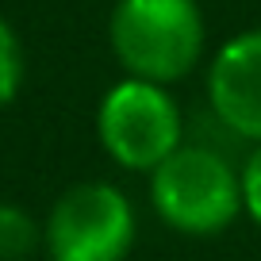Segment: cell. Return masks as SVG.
<instances>
[{"mask_svg": "<svg viewBox=\"0 0 261 261\" xmlns=\"http://www.w3.org/2000/svg\"><path fill=\"white\" fill-rule=\"evenodd\" d=\"M108 42L127 77L173 85L204 58V12L196 0H115Z\"/></svg>", "mask_w": 261, "mask_h": 261, "instance_id": "obj_1", "label": "cell"}, {"mask_svg": "<svg viewBox=\"0 0 261 261\" xmlns=\"http://www.w3.org/2000/svg\"><path fill=\"white\" fill-rule=\"evenodd\" d=\"M150 204L158 219L180 234H219L242 215V173L219 146L180 142L150 169Z\"/></svg>", "mask_w": 261, "mask_h": 261, "instance_id": "obj_2", "label": "cell"}, {"mask_svg": "<svg viewBox=\"0 0 261 261\" xmlns=\"http://www.w3.org/2000/svg\"><path fill=\"white\" fill-rule=\"evenodd\" d=\"M96 135L115 165L150 173L185 142V115L165 85L123 77L96 108Z\"/></svg>", "mask_w": 261, "mask_h": 261, "instance_id": "obj_3", "label": "cell"}, {"mask_svg": "<svg viewBox=\"0 0 261 261\" xmlns=\"http://www.w3.org/2000/svg\"><path fill=\"white\" fill-rule=\"evenodd\" d=\"M135 246V207L108 180L69 185L42 223L50 261H123Z\"/></svg>", "mask_w": 261, "mask_h": 261, "instance_id": "obj_4", "label": "cell"}, {"mask_svg": "<svg viewBox=\"0 0 261 261\" xmlns=\"http://www.w3.org/2000/svg\"><path fill=\"white\" fill-rule=\"evenodd\" d=\"M207 108L238 142H261V31H242L215 50Z\"/></svg>", "mask_w": 261, "mask_h": 261, "instance_id": "obj_5", "label": "cell"}, {"mask_svg": "<svg viewBox=\"0 0 261 261\" xmlns=\"http://www.w3.org/2000/svg\"><path fill=\"white\" fill-rule=\"evenodd\" d=\"M42 246V227L19 204L0 200V261H27Z\"/></svg>", "mask_w": 261, "mask_h": 261, "instance_id": "obj_6", "label": "cell"}, {"mask_svg": "<svg viewBox=\"0 0 261 261\" xmlns=\"http://www.w3.org/2000/svg\"><path fill=\"white\" fill-rule=\"evenodd\" d=\"M23 46H19V35L8 19H0V108H8L12 100L23 89Z\"/></svg>", "mask_w": 261, "mask_h": 261, "instance_id": "obj_7", "label": "cell"}, {"mask_svg": "<svg viewBox=\"0 0 261 261\" xmlns=\"http://www.w3.org/2000/svg\"><path fill=\"white\" fill-rule=\"evenodd\" d=\"M238 173H242V212L261 227V142H253Z\"/></svg>", "mask_w": 261, "mask_h": 261, "instance_id": "obj_8", "label": "cell"}]
</instances>
